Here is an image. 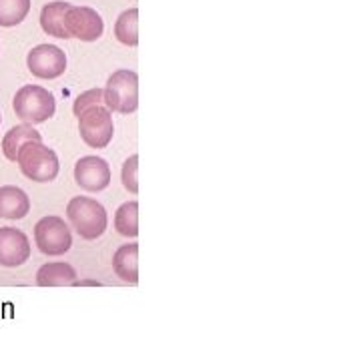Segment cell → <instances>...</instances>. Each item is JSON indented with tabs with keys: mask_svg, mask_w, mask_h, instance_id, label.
Returning <instances> with one entry per match:
<instances>
[{
	"mask_svg": "<svg viewBox=\"0 0 361 361\" xmlns=\"http://www.w3.org/2000/svg\"><path fill=\"white\" fill-rule=\"evenodd\" d=\"M104 104L113 113H135L139 109V75L129 68L113 73L104 87Z\"/></svg>",
	"mask_w": 361,
	"mask_h": 361,
	"instance_id": "cell-4",
	"label": "cell"
},
{
	"mask_svg": "<svg viewBox=\"0 0 361 361\" xmlns=\"http://www.w3.org/2000/svg\"><path fill=\"white\" fill-rule=\"evenodd\" d=\"M101 104H104V89H90L87 92H82V94H78L77 101L73 104V113H75V116H78L80 113H85L87 109L101 106Z\"/></svg>",
	"mask_w": 361,
	"mask_h": 361,
	"instance_id": "cell-20",
	"label": "cell"
},
{
	"mask_svg": "<svg viewBox=\"0 0 361 361\" xmlns=\"http://www.w3.org/2000/svg\"><path fill=\"white\" fill-rule=\"evenodd\" d=\"M30 259V241L16 227H0V267H20Z\"/></svg>",
	"mask_w": 361,
	"mask_h": 361,
	"instance_id": "cell-10",
	"label": "cell"
},
{
	"mask_svg": "<svg viewBox=\"0 0 361 361\" xmlns=\"http://www.w3.org/2000/svg\"><path fill=\"white\" fill-rule=\"evenodd\" d=\"M111 167L109 163L97 155H87L78 159L75 165V180L80 189L89 193L104 191L111 185Z\"/></svg>",
	"mask_w": 361,
	"mask_h": 361,
	"instance_id": "cell-9",
	"label": "cell"
},
{
	"mask_svg": "<svg viewBox=\"0 0 361 361\" xmlns=\"http://www.w3.org/2000/svg\"><path fill=\"white\" fill-rule=\"evenodd\" d=\"M30 13V0H0V26L20 25Z\"/></svg>",
	"mask_w": 361,
	"mask_h": 361,
	"instance_id": "cell-18",
	"label": "cell"
},
{
	"mask_svg": "<svg viewBox=\"0 0 361 361\" xmlns=\"http://www.w3.org/2000/svg\"><path fill=\"white\" fill-rule=\"evenodd\" d=\"M28 213H30L28 195L16 185H2L0 187V219H25Z\"/></svg>",
	"mask_w": 361,
	"mask_h": 361,
	"instance_id": "cell-11",
	"label": "cell"
},
{
	"mask_svg": "<svg viewBox=\"0 0 361 361\" xmlns=\"http://www.w3.org/2000/svg\"><path fill=\"white\" fill-rule=\"evenodd\" d=\"M78 133L80 139L89 145L90 149H104L113 141L115 135V125H113V115L111 111L101 104L87 109L85 113L78 115Z\"/></svg>",
	"mask_w": 361,
	"mask_h": 361,
	"instance_id": "cell-5",
	"label": "cell"
},
{
	"mask_svg": "<svg viewBox=\"0 0 361 361\" xmlns=\"http://www.w3.org/2000/svg\"><path fill=\"white\" fill-rule=\"evenodd\" d=\"M139 155H130L125 165H123V171H121V180H123V187L129 191L130 195L139 193Z\"/></svg>",
	"mask_w": 361,
	"mask_h": 361,
	"instance_id": "cell-19",
	"label": "cell"
},
{
	"mask_svg": "<svg viewBox=\"0 0 361 361\" xmlns=\"http://www.w3.org/2000/svg\"><path fill=\"white\" fill-rule=\"evenodd\" d=\"M66 32L71 39H78L82 42H94L103 37L104 23L101 14L90 6H75L66 11Z\"/></svg>",
	"mask_w": 361,
	"mask_h": 361,
	"instance_id": "cell-7",
	"label": "cell"
},
{
	"mask_svg": "<svg viewBox=\"0 0 361 361\" xmlns=\"http://www.w3.org/2000/svg\"><path fill=\"white\" fill-rule=\"evenodd\" d=\"M115 229L123 237H137L139 235V203L127 201L116 209L115 213Z\"/></svg>",
	"mask_w": 361,
	"mask_h": 361,
	"instance_id": "cell-16",
	"label": "cell"
},
{
	"mask_svg": "<svg viewBox=\"0 0 361 361\" xmlns=\"http://www.w3.org/2000/svg\"><path fill=\"white\" fill-rule=\"evenodd\" d=\"M35 243L40 253L49 257H59V255H65L73 247V233L65 219L56 215H49L35 225Z\"/></svg>",
	"mask_w": 361,
	"mask_h": 361,
	"instance_id": "cell-6",
	"label": "cell"
},
{
	"mask_svg": "<svg viewBox=\"0 0 361 361\" xmlns=\"http://www.w3.org/2000/svg\"><path fill=\"white\" fill-rule=\"evenodd\" d=\"M66 217L73 229L87 241L99 239L109 227L106 209L90 197H73L66 205Z\"/></svg>",
	"mask_w": 361,
	"mask_h": 361,
	"instance_id": "cell-1",
	"label": "cell"
},
{
	"mask_svg": "<svg viewBox=\"0 0 361 361\" xmlns=\"http://www.w3.org/2000/svg\"><path fill=\"white\" fill-rule=\"evenodd\" d=\"M113 271L125 283H139V243L121 245L113 255Z\"/></svg>",
	"mask_w": 361,
	"mask_h": 361,
	"instance_id": "cell-12",
	"label": "cell"
},
{
	"mask_svg": "<svg viewBox=\"0 0 361 361\" xmlns=\"http://www.w3.org/2000/svg\"><path fill=\"white\" fill-rule=\"evenodd\" d=\"M115 37L127 47L139 44V8H129L116 18Z\"/></svg>",
	"mask_w": 361,
	"mask_h": 361,
	"instance_id": "cell-17",
	"label": "cell"
},
{
	"mask_svg": "<svg viewBox=\"0 0 361 361\" xmlns=\"http://www.w3.org/2000/svg\"><path fill=\"white\" fill-rule=\"evenodd\" d=\"M0 125H2V115H0Z\"/></svg>",
	"mask_w": 361,
	"mask_h": 361,
	"instance_id": "cell-21",
	"label": "cell"
},
{
	"mask_svg": "<svg viewBox=\"0 0 361 361\" xmlns=\"http://www.w3.org/2000/svg\"><path fill=\"white\" fill-rule=\"evenodd\" d=\"M16 165L26 179L35 183H51L59 177L61 163L56 153L49 149L44 142L30 141L23 145L16 155Z\"/></svg>",
	"mask_w": 361,
	"mask_h": 361,
	"instance_id": "cell-2",
	"label": "cell"
},
{
	"mask_svg": "<svg viewBox=\"0 0 361 361\" xmlns=\"http://www.w3.org/2000/svg\"><path fill=\"white\" fill-rule=\"evenodd\" d=\"M30 141L42 142V135H40L39 130L35 129L32 125L23 123V125H18V127H13V129L4 135V139H2V155L6 157L8 161L16 163L18 151L23 149V145H26V142Z\"/></svg>",
	"mask_w": 361,
	"mask_h": 361,
	"instance_id": "cell-15",
	"label": "cell"
},
{
	"mask_svg": "<svg viewBox=\"0 0 361 361\" xmlns=\"http://www.w3.org/2000/svg\"><path fill=\"white\" fill-rule=\"evenodd\" d=\"M13 109L16 116L26 125H40L54 115L56 101L51 90L42 89L39 85H25L16 90Z\"/></svg>",
	"mask_w": 361,
	"mask_h": 361,
	"instance_id": "cell-3",
	"label": "cell"
},
{
	"mask_svg": "<svg viewBox=\"0 0 361 361\" xmlns=\"http://www.w3.org/2000/svg\"><path fill=\"white\" fill-rule=\"evenodd\" d=\"M71 8L68 2H63V0H56V2H51L42 8L40 13V26L42 30L49 35V37H56V39H71L68 32H66V11Z\"/></svg>",
	"mask_w": 361,
	"mask_h": 361,
	"instance_id": "cell-14",
	"label": "cell"
},
{
	"mask_svg": "<svg viewBox=\"0 0 361 361\" xmlns=\"http://www.w3.org/2000/svg\"><path fill=\"white\" fill-rule=\"evenodd\" d=\"M75 281H77V271L65 261H52L37 271V283L40 287H66V285H75Z\"/></svg>",
	"mask_w": 361,
	"mask_h": 361,
	"instance_id": "cell-13",
	"label": "cell"
},
{
	"mask_svg": "<svg viewBox=\"0 0 361 361\" xmlns=\"http://www.w3.org/2000/svg\"><path fill=\"white\" fill-rule=\"evenodd\" d=\"M28 71L39 78H59L66 71V54L56 44H39L26 56Z\"/></svg>",
	"mask_w": 361,
	"mask_h": 361,
	"instance_id": "cell-8",
	"label": "cell"
}]
</instances>
